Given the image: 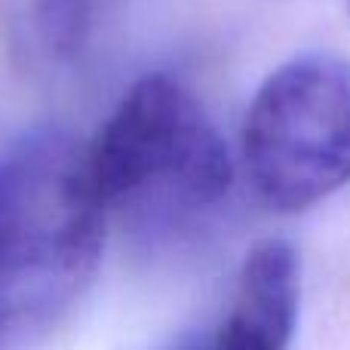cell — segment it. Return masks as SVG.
Masks as SVG:
<instances>
[{
    "label": "cell",
    "mask_w": 350,
    "mask_h": 350,
    "mask_svg": "<svg viewBox=\"0 0 350 350\" xmlns=\"http://www.w3.org/2000/svg\"><path fill=\"white\" fill-rule=\"evenodd\" d=\"M105 209L86 148L31 129L0 148V350H37L102 261Z\"/></svg>",
    "instance_id": "1"
},
{
    "label": "cell",
    "mask_w": 350,
    "mask_h": 350,
    "mask_svg": "<svg viewBox=\"0 0 350 350\" xmlns=\"http://www.w3.org/2000/svg\"><path fill=\"white\" fill-rule=\"evenodd\" d=\"M105 209L181 221L218 206L234 163L197 98L166 74L135 80L86 148Z\"/></svg>",
    "instance_id": "2"
},
{
    "label": "cell",
    "mask_w": 350,
    "mask_h": 350,
    "mask_svg": "<svg viewBox=\"0 0 350 350\" xmlns=\"http://www.w3.org/2000/svg\"><path fill=\"white\" fill-rule=\"evenodd\" d=\"M243 160L271 209L301 212L350 185V65L304 53L265 77L243 126Z\"/></svg>",
    "instance_id": "3"
},
{
    "label": "cell",
    "mask_w": 350,
    "mask_h": 350,
    "mask_svg": "<svg viewBox=\"0 0 350 350\" xmlns=\"http://www.w3.org/2000/svg\"><path fill=\"white\" fill-rule=\"evenodd\" d=\"M301 265L286 240H261L246 255L230 308L203 350H289L298 323Z\"/></svg>",
    "instance_id": "4"
},
{
    "label": "cell",
    "mask_w": 350,
    "mask_h": 350,
    "mask_svg": "<svg viewBox=\"0 0 350 350\" xmlns=\"http://www.w3.org/2000/svg\"><path fill=\"white\" fill-rule=\"evenodd\" d=\"M34 28L53 59H74L90 40L92 0H34Z\"/></svg>",
    "instance_id": "5"
}]
</instances>
